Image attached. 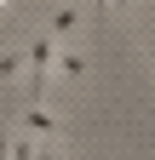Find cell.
I'll list each match as a JSON object with an SVG mask.
<instances>
[{
	"instance_id": "6",
	"label": "cell",
	"mask_w": 155,
	"mask_h": 160,
	"mask_svg": "<svg viewBox=\"0 0 155 160\" xmlns=\"http://www.w3.org/2000/svg\"><path fill=\"white\" fill-rule=\"evenodd\" d=\"M109 6H132V0H109Z\"/></svg>"
},
{
	"instance_id": "4",
	"label": "cell",
	"mask_w": 155,
	"mask_h": 160,
	"mask_svg": "<svg viewBox=\"0 0 155 160\" xmlns=\"http://www.w3.org/2000/svg\"><path fill=\"white\" fill-rule=\"evenodd\" d=\"M29 57H17V52H0V80H12V74H23Z\"/></svg>"
},
{
	"instance_id": "2",
	"label": "cell",
	"mask_w": 155,
	"mask_h": 160,
	"mask_svg": "<svg viewBox=\"0 0 155 160\" xmlns=\"http://www.w3.org/2000/svg\"><path fill=\"white\" fill-rule=\"evenodd\" d=\"M23 126H29V132H46V137H52V132H57V114H52L46 103H29V109H23Z\"/></svg>"
},
{
	"instance_id": "3",
	"label": "cell",
	"mask_w": 155,
	"mask_h": 160,
	"mask_svg": "<svg viewBox=\"0 0 155 160\" xmlns=\"http://www.w3.org/2000/svg\"><path fill=\"white\" fill-rule=\"evenodd\" d=\"M75 23H81V6H63V12L46 23V34H52V40H63V34H75Z\"/></svg>"
},
{
	"instance_id": "1",
	"label": "cell",
	"mask_w": 155,
	"mask_h": 160,
	"mask_svg": "<svg viewBox=\"0 0 155 160\" xmlns=\"http://www.w3.org/2000/svg\"><path fill=\"white\" fill-rule=\"evenodd\" d=\"M81 74H86V57L81 52H57L52 57V80H81Z\"/></svg>"
},
{
	"instance_id": "5",
	"label": "cell",
	"mask_w": 155,
	"mask_h": 160,
	"mask_svg": "<svg viewBox=\"0 0 155 160\" xmlns=\"http://www.w3.org/2000/svg\"><path fill=\"white\" fill-rule=\"evenodd\" d=\"M35 160H57V154H52V143H40V149H35Z\"/></svg>"
}]
</instances>
